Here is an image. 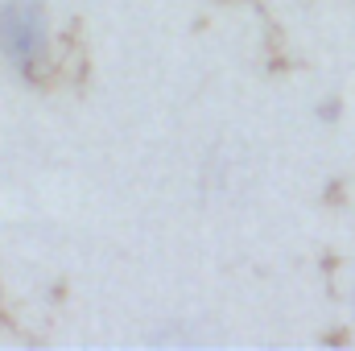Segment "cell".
<instances>
[{
    "label": "cell",
    "mask_w": 355,
    "mask_h": 351,
    "mask_svg": "<svg viewBox=\"0 0 355 351\" xmlns=\"http://www.w3.org/2000/svg\"><path fill=\"white\" fill-rule=\"evenodd\" d=\"M50 50V29L37 4L29 0H8L0 4V54L17 71H33Z\"/></svg>",
    "instance_id": "cell-1"
}]
</instances>
